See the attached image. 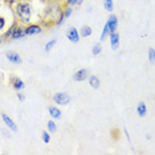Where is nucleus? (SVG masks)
Returning <instances> with one entry per match:
<instances>
[{
    "label": "nucleus",
    "mask_w": 155,
    "mask_h": 155,
    "mask_svg": "<svg viewBox=\"0 0 155 155\" xmlns=\"http://www.w3.org/2000/svg\"><path fill=\"white\" fill-rule=\"evenodd\" d=\"M16 13H17V16L20 17L21 21L27 23V21H29L31 16H32V7H31L29 3L19 2L16 4Z\"/></svg>",
    "instance_id": "nucleus-1"
},
{
    "label": "nucleus",
    "mask_w": 155,
    "mask_h": 155,
    "mask_svg": "<svg viewBox=\"0 0 155 155\" xmlns=\"http://www.w3.org/2000/svg\"><path fill=\"white\" fill-rule=\"evenodd\" d=\"M25 36L24 33V28L19 24H13V25L8 29V32H5L4 38H12V40H17V38H21Z\"/></svg>",
    "instance_id": "nucleus-2"
},
{
    "label": "nucleus",
    "mask_w": 155,
    "mask_h": 155,
    "mask_svg": "<svg viewBox=\"0 0 155 155\" xmlns=\"http://www.w3.org/2000/svg\"><path fill=\"white\" fill-rule=\"evenodd\" d=\"M53 101L58 105H68L70 102V96L66 93H56L53 96Z\"/></svg>",
    "instance_id": "nucleus-3"
},
{
    "label": "nucleus",
    "mask_w": 155,
    "mask_h": 155,
    "mask_svg": "<svg viewBox=\"0 0 155 155\" xmlns=\"http://www.w3.org/2000/svg\"><path fill=\"white\" fill-rule=\"evenodd\" d=\"M41 27L37 25V24H29L24 28V33L25 36H32V35H37V33H41Z\"/></svg>",
    "instance_id": "nucleus-4"
},
{
    "label": "nucleus",
    "mask_w": 155,
    "mask_h": 155,
    "mask_svg": "<svg viewBox=\"0 0 155 155\" xmlns=\"http://www.w3.org/2000/svg\"><path fill=\"white\" fill-rule=\"evenodd\" d=\"M9 82H11V85H12V87L15 90H21V89H24V82H23V80L21 78H19V77H16V76H12L11 78H9Z\"/></svg>",
    "instance_id": "nucleus-5"
},
{
    "label": "nucleus",
    "mask_w": 155,
    "mask_h": 155,
    "mask_svg": "<svg viewBox=\"0 0 155 155\" xmlns=\"http://www.w3.org/2000/svg\"><path fill=\"white\" fill-rule=\"evenodd\" d=\"M66 37H68V40H70L72 43H78L80 41V35H78V31L76 29V28H69L68 32H66Z\"/></svg>",
    "instance_id": "nucleus-6"
},
{
    "label": "nucleus",
    "mask_w": 155,
    "mask_h": 155,
    "mask_svg": "<svg viewBox=\"0 0 155 155\" xmlns=\"http://www.w3.org/2000/svg\"><path fill=\"white\" fill-rule=\"evenodd\" d=\"M87 77H89V72H87V69H80V70H77L74 74H73V80L81 82V81L86 80Z\"/></svg>",
    "instance_id": "nucleus-7"
},
{
    "label": "nucleus",
    "mask_w": 155,
    "mask_h": 155,
    "mask_svg": "<svg viewBox=\"0 0 155 155\" xmlns=\"http://www.w3.org/2000/svg\"><path fill=\"white\" fill-rule=\"evenodd\" d=\"M107 27H109V33H114L115 29H117V25H118V19L115 15H111L110 17H109L107 20Z\"/></svg>",
    "instance_id": "nucleus-8"
},
{
    "label": "nucleus",
    "mask_w": 155,
    "mask_h": 155,
    "mask_svg": "<svg viewBox=\"0 0 155 155\" xmlns=\"http://www.w3.org/2000/svg\"><path fill=\"white\" fill-rule=\"evenodd\" d=\"M5 57L8 58V61H11L12 64H20V62H21V57H20L16 52H7Z\"/></svg>",
    "instance_id": "nucleus-9"
},
{
    "label": "nucleus",
    "mask_w": 155,
    "mask_h": 155,
    "mask_svg": "<svg viewBox=\"0 0 155 155\" xmlns=\"http://www.w3.org/2000/svg\"><path fill=\"white\" fill-rule=\"evenodd\" d=\"M110 45H111L113 51H117L118 49V47H119V36H118L117 32L110 33Z\"/></svg>",
    "instance_id": "nucleus-10"
},
{
    "label": "nucleus",
    "mask_w": 155,
    "mask_h": 155,
    "mask_svg": "<svg viewBox=\"0 0 155 155\" xmlns=\"http://www.w3.org/2000/svg\"><path fill=\"white\" fill-rule=\"evenodd\" d=\"M2 118H3V121H4V123L12 130V131H17V126L15 125V122H13L12 119L8 117V115H7V114H2Z\"/></svg>",
    "instance_id": "nucleus-11"
},
{
    "label": "nucleus",
    "mask_w": 155,
    "mask_h": 155,
    "mask_svg": "<svg viewBox=\"0 0 155 155\" xmlns=\"http://www.w3.org/2000/svg\"><path fill=\"white\" fill-rule=\"evenodd\" d=\"M87 78H89V85L93 87V89H98V87H100L101 82L97 76H90V77H87Z\"/></svg>",
    "instance_id": "nucleus-12"
},
{
    "label": "nucleus",
    "mask_w": 155,
    "mask_h": 155,
    "mask_svg": "<svg viewBox=\"0 0 155 155\" xmlns=\"http://www.w3.org/2000/svg\"><path fill=\"white\" fill-rule=\"evenodd\" d=\"M48 110H49V114H51V117H52V118H54V119L61 118V111H60L56 106H49Z\"/></svg>",
    "instance_id": "nucleus-13"
},
{
    "label": "nucleus",
    "mask_w": 155,
    "mask_h": 155,
    "mask_svg": "<svg viewBox=\"0 0 155 155\" xmlns=\"http://www.w3.org/2000/svg\"><path fill=\"white\" fill-rule=\"evenodd\" d=\"M137 111H138L139 117H144L147 114V107H146V104L144 102H139L138 106H137Z\"/></svg>",
    "instance_id": "nucleus-14"
},
{
    "label": "nucleus",
    "mask_w": 155,
    "mask_h": 155,
    "mask_svg": "<svg viewBox=\"0 0 155 155\" xmlns=\"http://www.w3.org/2000/svg\"><path fill=\"white\" fill-rule=\"evenodd\" d=\"M80 36L81 37H89L91 35V28L89 25H82L81 27V31H80Z\"/></svg>",
    "instance_id": "nucleus-15"
},
{
    "label": "nucleus",
    "mask_w": 155,
    "mask_h": 155,
    "mask_svg": "<svg viewBox=\"0 0 155 155\" xmlns=\"http://www.w3.org/2000/svg\"><path fill=\"white\" fill-rule=\"evenodd\" d=\"M47 127L49 130V133H56V131H57V126H56V123L53 121H49L47 123Z\"/></svg>",
    "instance_id": "nucleus-16"
},
{
    "label": "nucleus",
    "mask_w": 155,
    "mask_h": 155,
    "mask_svg": "<svg viewBox=\"0 0 155 155\" xmlns=\"http://www.w3.org/2000/svg\"><path fill=\"white\" fill-rule=\"evenodd\" d=\"M56 43H57V40H56V38H53V40H51L49 43H47V45H45V52H51L52 48L56 45Z\"/></svg>",
    "instance_id": "nucleus-17"
},
{
    "label": "nucleus",
    "mask_w": 155,
    "mask_h": 155,
    "mask_svg": "<svg viewBox=\"0 0 155 155\" xmlns=\"http://www.w3.org/2000/svg\"><path fill=\"white\" fill-rule=\"evenodd\" d=\"M101 51H102L101 44H96V45L93 47V49H91V53H93V56H97V54L101 53Z\"/></svg>",
    "instance_id": "nucleus-18"
},
{
    "label": "nucleus",
    "mask_w": 155,
    "mask_h": 155,
    "mask_svg": "<svg viewBox=\"0 0 155 155\" xmlns=\"http://www.w3.org/2000/svg\"><path fill=\"white\" fill-rule=\"evenodd\" d=\"M72 11H73V9H72V5H68V7H66V8H65V11L62 12V16H64V20H65V19H68V17H69L70 15H72Z\"/></svg>",
    "instance_id": "nucleus-19"
},
{
    "label": "nucleus",
    "mask_w": 155,
    "mask_h": 155,
    "mask_svg": "<svg viewBox=\"0 0 155 155\" xmlns=\"http://www.w3.org/2000/svg\"><path fill=\"white\" fill-rule=\"evenodd\" d=\"M107 35H109V27H107V24H105L104 31H102V33H101V38H100V40H101V41H104L105 38H106Z\"/></svg>",
    "instance_id": "nucleus-20"
},
{
    "label": "nucleus",
    "mask_w": 155,
    "mask_h": 155,
    "mask_svg": "<svg viewBox=\"0 0 155 155\" xmlns=\"http://www.w3.org/2000/svg\"><path fill=\"white\" fill-rule=\"evenodd\" d=\"M104 5L109 12L113 11V0H104Z\"/></svg>",
    "instance_id": "nucleus-21"
},
{
    "label": "nucleus",
    "mask_w": 155,
    "mask_h": 155,
    "mask_svg": "<svg viewBox=\"0 0 155 155\" xmlns=\"http://www.w3.org/2000/svg\"><path fill=\"white\" fill-rule=\"evenodd\" d=\"M149 58H150V62H154L155 61V49L154 48H150L149 49Z\"/></svg>",
    "instance_id": "nucleus-22"
},
{
    "label": "nucleus",
    "mask_w": 155,
    "mask_h": 155,
    "mask_svg": "<svg viewBox=\"0 0 155 155\" xmlns=\"http://www.w3.org/2000/svg\"><path fill=\"white\" fill-rule=\"evenodd\" d=\"M41 135H43V140H44L45 143H49V142H51V135H49L48 131H43V134H41Z\"/></svg>",
    "instance_id": "nucleus-23"
},
{
    "label": "nucleus",
    "mask_w": 155,
    "mask_h": 155,
    "mask_svg": "<svg viewBox=\"0 0 155 155\" xmlns=\"http://www.w3.org/2000/svg\"><path fill=\"white\" fill-rule=\"evenodd\" d=\"M5 28V19L3 16H0V31H3Z\"/></svg>",
    "instance_id": "nucleus-24"
},
{
    "label": "nucleus",
    "mask_w": 155,
    "mask_h": 155,
    "mask_svg": "<svg viewBox=\"0 0 155 155\" xmlns=\"http://www.w3.org/2000/svg\"><path fill=\"white\" fill-rule=\"evenodd\" d=\"M5 2H7V4L8 5H15V4L19 3V0H5Z\"/></svg>",
    "instance_id": "nucleus-25"
},
{
    "label": "nucleus",
    "mask_w": 155,
    "mask_h": 155,
    "mask_svg": "<svg viewBox=\"0 0 155 155\" xmlns=\"http://www.w3.org/2000/svg\"><path fill=\"white\" fill-rule=\"evenodd\" d=\"M17 98H19L20 101H24V100H25V97H24L23 93H17Z\"/></svg>",
    "instance_id": "nucleus-26"
},
{
    "label": "nucleus",
    "mask_w": 155,
    "mask_h": 155,
    "mask_svg": "<svg viewBox=\"0 0 155 155\" xmlns=\"http://www.w3.org/2000/svg\"><path fill=\"white\" fill-rule=\"evenodd\" d=\"M68 2V4L69 5H74V4H77V0H66Z\"/></svg>",
    "instance_id": "nucleus-27"
},
{
    "label": "nucleus",
    "mask_w": 155,
    "mask_h": 155,
    "mask_svg": "<svg viewBox=\"0 0 155 155\" xmlns=\"http://www.w3.org/2000/svg\"><path fill=\"white\" fill-rule=\"evenodd\" d=\"M82 3V0H77V4H81Z\"/></svg>",
    "instance_id": "nucleus-28"
},
{
    "label": "nucleus",
    "mask_w": 155,
    "mask_h": 155,
    "mask_svg": "<svg viewBox=\"0 0 155 155\" xmlns=\"http://www.w3.org/2000/svg\"><path fill=\"white\" fill-rule=\"evenodd\" d=\"M0 43H2V38H0Z\"/></svg>",
    "instance_id": "nucleus-29"
}]
</instances>
